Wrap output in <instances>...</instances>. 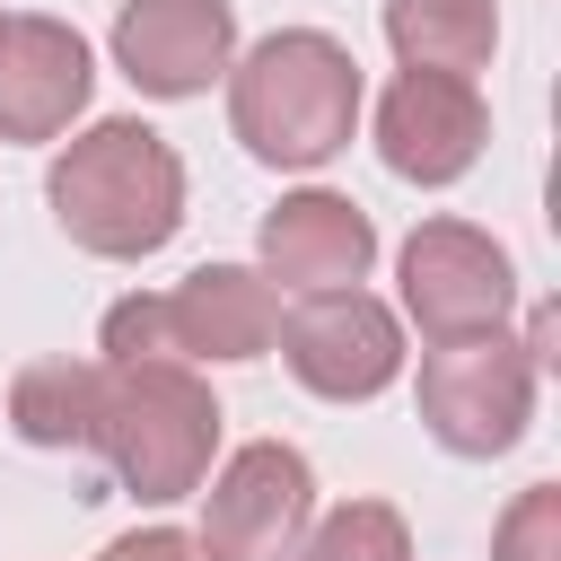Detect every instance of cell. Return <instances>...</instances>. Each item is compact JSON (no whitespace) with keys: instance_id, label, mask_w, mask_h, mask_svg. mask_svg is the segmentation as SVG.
Segmentation results:
<instances>
[{"instance_id":"cell-12","label":"cell","mask_w":561,"mask_h":561,"mask_svg":"<svg viewBox=\"0 0 561 561\" xmlns=\"http://www.w3.org/2000/svg\"><path fill=\"white\" fill-rule=\"evenodd\" d=\"M254 272L272 280V289H359L368 280V263H377V219L351 202V193H324V184H298V193H280L272 210H263V228H254Z\"/></svg>"},{"instance_id":"cell-3","label":"cell","mask_w":561,"mask_h":561,"mask_svg":"<svg viewBox=\"0 0 561 561\" xmlns=\"http://www.w3.org/2000/svg\"><path fill=\"white\" fill-rule=\"evenodd\" d=\"M88 447L114 465V482L131 500H149V508L193 500L210 482V456H219V394L184 359L105 368V386H96V438Z\"/></svg>"},{"instance_id":"cell-11","label":"cell","mask_w":561,"mask_h":561,"mask_svg":"<svg viewBox=\"0 0 561 561\" xmlns=\"http://www.w3.org/2000/svg\"><path fill=\"white\" fill-rule=\"evenodd\" d=\"M237 61V9L228 0H123L114 9V70L140 96H202Z\"/></svg>"},{"instance_id":"cell-13","label":"cell","mask_w":561,"mask_h":561,"mask_svg":"<svg viewBox=\"0 0 561 561\" xmlns=\"http://www.w3.org/2000/svg\"><path fill=\"white\" fill-rule=\"evenodd\" d=\"M386 44L403 70L473 79L500 53V0H386Z\"/></svg>"},{"instance_id":"cell-10","label":"cell","mask_w":561,"mask_h":561,"mask_svg":"<svg viewBox=\"0 0 561 561\" xmlns=\"http://www.w3.org/2000/svg\"><path fill=\"white\" fill-rule=\"evenodd\" d=\"M88 88H96V61L70 18H44V9L0 18V140H26V149L61 140L88 114Z\"/></svg>"},{"instance_id":"cell-6","label":"cell","mask_w":561,"mask_h":561,"mask_svg":"<svg viewBox=\"0 0 561 561\" xmlns=\"http://www.w3.org/2000/svg\"><path fill=\"white\" fill-rule=\"evenodd\" d=\"M535 386L543 368L508 342V333H482V342H438L421 359V430L447 447V456H508L526 430H535Z\"/></svg>"},{"instance_id":"cell-15","label":"cell","mask_w":561,"mask_h":561,"mask_svg":"<svg viewBox=\"0 0 561 561\" xmlns=\"http://www.w3.org/2000/svg\"><path fill=\"white\" fill-rule=\"evenodd\" d=\"M298 561H412V526L394 500H342L333 517L307 526Z\"/></svg>"},{"instance_id":"cell-18","label":"cell","mask_w":561,"mask_h":561,"mask_svg":"<svg viewBox=\"0 0 561 561\" xmlns=\"http://www.w3.org/2000/svg\"><path fill=\"white\" fill-rule=\"evenodd\" d=\"M552 333H561V316H552V307H535V316H526V342H517V351H526L535 368H552V359H561V351H552Z\"/></svg>"},{"instance_id":"cell-14","label":"cell","mask_w":561,"mask_h":561,"mask_svg":"<svg viewBox=\"0 0 561 561\" xmlns=\"http://www.w3.org/2000/svg\"><path fill=\"white\" fill-rule=\"evenodd\" d=\"M96 359H26L9 377V430L26 447H88L96 438Z\"/></svg>"},{"instance_id":"cell-5","label":"cell","mask_w":561,"mask_h":561,"mask_svg":"<svg viewBox=\"0 0 561 561\" xmlns=\"http://www.w3.org/2000/svg\"><path fill=\"white\" fill-rule=\"evenodd\" d=\"M394 289H403V316L421 324V342H482V333H508V307H517V263L491 228L473 219H421L403 245H394Z\"/></svg>"},{"instance_id":"cell-1","label":"cell","mask_w":561,"mask_h":561,"mask_svg":"<svg viewBox=\"0 0 561 561\" xmlns=\"http://www.w3.org/2000/svg\"><path fill=\"white\" fill-rule=\"evenodd\" d=\"M359 105H368L359 61L324 26H272L254 53L228 61V131L245 140L254 167L280 175L333 167L359 131Z\"/></svg>"},{"instance_id":"cell-9","label":"cell","mask_w":561,"mask_h":561,"mask_svg":"<svg viewBox=\"0 0 561 561\" xmlns=\"http://www.w3.org/2000/svg\"><path fill=\"white\" fill-rule=\"evenodd\" d=\"M491 149V105L473 79L447 70H394L377 96V158L403 184H456Z\"/></svg>"},{"instance_id":"cell-4","label":"cell","mask_w":561,"mask_h":561,"mask_svg":"<svg viewBox=\"0 0 561 561\" xmlns=\"http://www.w3.org/2000/svg\"><path fill=\"white\" fill-rule=\"evenodd\" d=\"M280 333V289L254 272V263H193L175 289L158 298H114L105 307V368H131V359H263Z\"/></svg>"},{"instance_id":"cell-16","label":"cell","mask_w":561,"mask_h":561,"mask_svg":"<svg viewBox=\"0 0 561 561\" xmlns=\"http://www.w3.org/2000/svg\"><path fill=\"white\" fill-rule=\"evenodd\" d=\"M491 561H561V482H526V491L500 508Z\"/></svg>"},{"instance_id":"cell-8","label":"cell","mask_w":561,"mask_h":561,"mask_svg":"<svg viewBox=\"0 0 561 561\" xmlns=\"http://www.w3.org/2000/svg\"><path fill=\"white\" fill-rule=\"evenodd\" d=\"M272 351L289 359V377L324 403H377L394 377H403V316L368 289H307Z\"/></svg>"},{"instance_id":"cell-2","label":"cell","mask_w":561,"mask_h":561,"mask_svg":"<svg viewBox=\"0 0 561 561\" xmlns=\"http://www.w3.org/2000/svg\"><path fill=\"white\" fill-rule=\"evenodd\" d=\"M44 202L61 219V237L96 263H140L184 228V158L167 131H149L140 114H105L79 140L53 149Z\"/></svg>"},{"instance_id":"cell-7","label":"cell","mask_w":561,"mask_h":561,"mask_svg":"<svg viewBox=\"0 0 561 561\" xmlns=\"http://www.w3.org/2000/svg\"><path fill=\"white\" fill-rule=\"evenodd\" d=\"M316 526V465L289 438H245L202 482V561H298Z\"/></svg>"},{"instance_id":"cell-17","label":"cell","mask_w":561,"mask_h":561,"mask_svg":"<svg viewBox=\"0 0 561 561\" xmlns=\"http://www.w3.org/2000/svg\"><path fill=\"white\" fill-rule=\"evenodd\" d=\"M96 561H202V543H193L184 526H131V535H114Z\"/></svg>"}]
</instances>
